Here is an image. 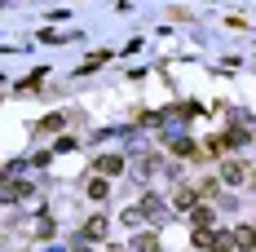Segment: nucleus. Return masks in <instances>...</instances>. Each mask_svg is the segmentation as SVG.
<instances>
[{"instance_id": "nucleus-4", "label": "nucleus", "mask_w": 256, "mask_h": 252, "mask_svg": "<svg viewBox=\"0 0 256 252\" xmlns=\"http://www.w3.org/2000/svg\"><path fill=\"white\" fill-rule=\"evenodd\" d=\"M120 168H124V159H115V155H106V159H98V173H120Z\"/></svg>"}, {"instance_id": "nucleus-1", "label": "nucleus", "mask_w": 256, "mask_h": 252, "mask_svg": "<svg viewBox=\"0 0 256 252\" xmlns=\"http://www.w3.org/2000/svg\"><path fill=\"white\" fill-rule=\"evenodd\" d=\"M208 248H212V252H230V248H238V239H234V234H212Z\"/></svg>"}, {"instance_id": "nucleus-8", "label": "nucleus", "mask_w": 256, "mask_h": 252, "mask_svg": "<svg viewBox=\"0 0 256 252\" xmlns=\"http://www.w3.org/2000/svg\"><path fill=\"white\" fill-rule=\"evenodd\" d=\"M172 203H177V208H190V203H194V190H181V195H177Z\"/></svg>"}, {"instance_id": "nucleus-2", "label": "nucleus", "mask_w": 256, "mask_h": 252, "mask_svg": "<svg viewBox=\"0 0 256 252\" xmlns=\"http://www.w3.org/2000/svg\"><path fill=\"white\" fill-rule=\"evenodd\" d=\"M234 239H238V248L248 252V248L256 243V230H252V226H238V230H234Z\"/></svg>"}, {"instance_id": "nucleus-9", "label": "nucleus", "mask_w": 256, "mask_h": 252, "mask_svg": "<svg viewBox=\"0 0 256 252\" xmlns=\"http://www.w3.org/2000/svg\"><path fill=\"white\" fill-rule=\"evenodd\" d=\"M80 252H88V248H80Z\"/></svg>"}, {"instance_id": "nucleus-5", "label": "nucleus", "mask_w": 256, "mask_h": 252, "mask_svg": "<svg viewBox=\"0 0 256 252\" xmlns=\"http://www.w3.org/2000/svg\"><path fill=\"white\" fill-rule=\"evenodd\" d=\"M106 195H110V186H106L102 177H93L88 181V199H106Z\"/></svg>"}, {"instance_id": "nucleus-6", "label": "nucleus", "mask_w": 256, "mask_h": 252, "mask_svg": "<svg viewBox=\"0 0 256 252\" xmlns=\"http://www.w3.org/2000/svg\"><path fill=\"white\" fill-rule=\"evenodd\" d=\"M84 234H88V239H102V234H106V221H102V217H93V221L84 226Z\"/></svg>"}, {"instance_id": "nucleus-3", "label": "nucleus", "mask_w": 256, "mask_h": 252, "mask_svg": "<svg viewBox=\"0 0 256 252\" xmlns=\"http://www.w3.org/2000/svg\"><path fill=\"white\" fill-rule=\"evenodd\" d=\"M226 181H243V177H248V168H243V164H238V159H230V164H226Z\"/></svg>"}, {"instance_id": "nucleus-7", "label": "nucleus", "mask_w": 256, "mask_h": 252, "mask_svg": "<svg viewBox=\"0 0 256 252\" xmlns=\"http://www.w3.org/2000/svg\"><path fill=\"white\" fill-rule=\"evenodd\" d=\"M194 226H212V208H194Z\"/></svg>"}]
</instances>
